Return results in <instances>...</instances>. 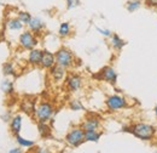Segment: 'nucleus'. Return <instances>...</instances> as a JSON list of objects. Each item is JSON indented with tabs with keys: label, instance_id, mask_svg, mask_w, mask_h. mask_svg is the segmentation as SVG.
<instances>
[{
	"label": "nucleus",
	"instance_id": "nucleus-17",
	"mask_svg": "<svg viewBox=\"0 0 157 153\" xmlns=\"http://www.w3.org/2000/svg\"><path fill=\"white\" fill-rule=\"evenodd\" d=\"M100 136H101V133L98 131V130L85 131V141H88V142H98Z\"/></svg>",
	"mask_w": 157,
	"mask_h": 153
},
{
	"label": "nucleus",
	"instance_id": "nucleus-13",
	"mask_svg": "<svg viewBox=\"0 0 157 153\" xmlns=\"http://www.w3.org/2000/svg\"><path fill=\"white\" fill-rule=\"evenodd\" d=\"M41 57H42V51L41 50H39V49H32L29 55H28V62L32 66H40Z\"/></svg>",
	"mask_w": 157,
	"mask_h": 153
},
{
	"label": "nucleus",
	"instance_id": "nucleus-3",
	"mask_svg": "<svg viewBox=\"0 0 157 153\" xmlns=\"http://www.w3.org/2000/svg\"><path fill=\"white\" fill-rule=\"evenodd\" d=\"M105 105L110 112H116V111L126 108L128 106V101L126 100V97L121 95H111L106 98Z\"/></svg>",
	"mask_w": 157,
	"mask_h": 153
},
{
	"label": "nucleus",
	"instance_id": "nucleus-22",
	"mask_svg": "<svg viewBox=\"0 0 157 153\" xmlns=\"http://www.w3.org/2000/svg\"><path fill=\"white\" fill-rule=\"evenodd\" d=\"M1 90L6 94H10L13 91V84L10 81V80H4L1 83Z\"/></svg>",
	"mask_w": 157,
	"mask_h": 153
},
{
	"label": "nucleus",
	"instance_id": "nucleus-25",
	"mask_svg": "<svg viewBox=\"0 0 157 153\" xmlns=\"http://www.w3.org/2000/svg\"><path fill=\"white\" fill-rule=\"evenodd\" d=\"M67 1V7L70 10V9H74L80 5V0H65Z\"/></svg>",
	"mask_w": 157,
	"mask_h": 153
},
{
	"label": "nucleus",
	"instance_id": "nucleus-1",
	"mask_svg": "<svg viewBox=\"0 0 157 153\" xmlns=\"http://www.w3.org/2000/svg\"><path fill=\"white\" fill-rule=\"evenodd\" d=\"M124 131H129L133 136H136L137 139L141 141H152L156 137V128L152 124L145 123V122H138L136 124H132L131 126L126 128Z\"/></svg>",
	"mask_w": 157,
	"mask_h": 153
},
{
	"label": "nucleus",
	"instance_id": "nucleus-30",
	"mask_svg": "<svg viewBox=\"0 0 157 153\" xmlns=\"http://www.w3.org/2000/svg\"><path fill=\"white\" fill-rule=\"evenodd\" d=\"M154 113H155V115H156V118H157V106L154 108Z\"/></svg>",
	"mask_w": 157,
	"mask_h": 153
},
{
	"label": "nucleus",
	"instance_id": "nucleus-8",
	"mask_svg": "<svg viewBox=\"0 0 157 153\" xmlns=\"http://www.w3.org/2000/svg\"><path fill=\"white\" fill-rule=\"evenodd\" d=\"M100 78H101L103 80H105V81H108V83L115 85L116 81H117V73H116L115 68H113V67H110V66H106V67H104V68L100 71Z\"/></svg>",
	"mask_w": 157,
	"mask_h": 153
},
{
	"label": "nucleus",
	"instance_id": "nucleus-18",
	"mask_svg": "<svg viewBox=\"0 0 157 153\" xmlns=\"http://www.w3.org/2000/svg\"><path fill=\"white\" fill-rule=\"evenodd\" d=\"M70 32H71V28H70V24L69 22H63L60 26H59V29H58V34L60 37H68L70 35Z\"/></svg>",
	"mask_w": 157,
	"mask_h": 153
},
{
	"label": "nucleus",
	"instance_id": "nucleus-26",
	"mask_svg": "<svg viewBox=\"0 0 157 153\" xmlns=\"http://www.w3.org/2000/svg\"><path fill=\"white\" fill-rule=\"evenodd\" d=\"M97 31H98L101 35L108 37V38H110V37H111V34H113V33H111V31H109V29H103V28H99V27H97Z\"/></svg>",
	"mask_w": 157,
	"mask_h": 153
},
{
	"label": "nucleus",
	"instance_id": "nucleus-27",
	"mask_svg": "<svg viewBox=\"0 0 157 153\" xmlns=\"http://www.w3.org/2000/svg\"><path fill=\"white\" fill-rule=\"evenodd\" d=\"M39 129H40V133H41V135H45L46 133H48V128L45 125V123H41V122H39Z\"/></svg>",
	"mask_w": 157,
	"mask_h": 153
},
{
	"label": "nucleus",
	"instance_id": "nucleus-24",
	"mask_svg": "<svg viewBox=\"0 0 157 153\" xmlns=\"http://www.w3.org/2000/svg\"><path fill=\"white\" fill-rule=\"evenodd\" d=\"M69 107H70L71 111H81V110L83 108L82 103H81L78 100H71L70 103H69Z\"/></svg>",
	"mask_w": 157,
	"mask_h": 153
},
{
	"label": "nucleus",
	"instance_id": "nucleus-12",
	"mask_svg": "<svg viewBox=\"0 0 157 153\" xmlns=\"http://www.w3.org/2000/svg\"><path fill=\"white\" fill-rule=\"evenodd\" d=\"M27 26H28V28H29L30 32H33L34 34H39L40 32L44 29L45 23H44L39 17H32L30 22H29Z\"/></svg>",
	"mask_w": 157,
	"mask_h": 153
},
{
	"label": "nucleus",
	"instance_id": "nucleus-4",
	"mask_svg": "<svg viewBox=\"0 0 157 153\" xmlns=\"http://www.w3.org/2000/svg\"><path fill=\"white\" fill-rule=\"evenodd\" d=\"M55 55H56V63L57 64L64 67V68H68V67L73 66L74 55L70 50H68L65 48H60L59 50H57V52Z\"/></svg>",
	"mask_w": 157,
	"mask_h": 153
},
{
	"label": "nucleus",
	"instance_id": "nucleus-16",
	"mask_svg": "<svg viewBox=\"0 0 157 153\" xmlns=\"http://www.w3.org/2000/svg\"><path fill=\"white\" fill-rule=\"evenodd\" d=\"M144 2L141 1V0H128L127 2H126V10L128 11V12H136L138 11L140 7H141V5H143Z\"/></svg>",
	"mask_w": 157,
	"mask_h": 153
},
{
	"label": "nucleus",
	"instance_id": "nucleus-5",
	"mask_svg": "<svg viewBox=\"0 0 157 153\" xmlns=\"http://www.w3.org/2000/svg\"><path fill=\"white\" fill-rule=\"evenodd\" d=\"M35 117L41 123H46L53 114V106L50 102H41L34 111Z\"/></svg>",
	"mask_w": 157,
	"mask_h": 153
},
{
	"label": "nucleus",
	"instance_id": "nucleus-31",
	"mask_svg": "<svg viewBox=\"0 0 157 153\" xmlns=\"http://www.w3.org/2000/svg\"><path fill=\"white\" fill-rule=\"evenodd\" d=\"M156 14H157V7H156Z\"/></svg>",
	"mask_w": 157,
	"mask_h": 153
},
{
	"label": "nucleus",
	"instance_id": "nucleus-15",
	"mask_svg": "<svg viewBox=\"0 0 157 153\" xmlns=\"http://www.w3.org/2000/svg\"><path fill=\"white\" fill-rule=\"evenodd\" d=\"M21 129H22V117L16 115L11 119V131L15 135L20 134Z\"/></svg>",
	"mask_w": 157,
	"mask_h": 153
},
{
	"label": "nucleus",
	"instance_id": "nucleus-28",
	"mask_svg": "<svg viewBox=\"0 0 157 153\" xmlns=\"http://www.w3.org/2000/svg\"><path fill=\"white\" fill-rule=\"evenodd\" d=\"M144 4L149 7H157V0H144Z\"/></svg>",
	"mask_w": 157,
	"mask_h": 153
},
{
	"label": "nucleus",
	"instance_id": "nucleus-2",
	"mask_svg": "<svg viewBox=\"0 0 157 153\" xmlns=\"http://www.w3.org/2000/svg\"><path fill=\"white\" fill-rule=\"evenodd\" d=\"M65 142L71 147H78L82 142H85V130L81 126L73 128L65 136Z\"/></svg>",
	"mask_w": 157,
	"mask_h": 153
},
{
	"label": "nucleus",
	"instance_id": "nucleus-6",
	"mask_svg": "<svg viewBox=\"0 0 157 153\" xmlns=\"http://www.w3.org/2000/svg\"><path fill=\"white\" fill-rule=\"evenodd\" d=\"M20 45L25 50H32L38 45V38L30 31H25L20 35Z\"/></svg>",
	"mask_w": 157,
	"mask_h": 153
},
{
	"label": "nucleus",
	"instance_id": "nucleus-19",
	"mask_svg": "<svg viewBox=\"0 0 157 153\" xmlns=\"http://www.w3.org/2000/svg\"><path fill=\"white\" fill-rule=\"evenodd\" d=\"M7 27L11 31H20L23 27V23L18 19H11L7 21Z\"/></svg>",
	"mask_w": 157,
	"mask_h": 153
},
{
	"label": "nucleus",
	"instance_id": "nucleus-29",
	"mask_svg": "<svg viewBox=\"0 0 157 153\" xmlns=\"http://www.w3.org/2000/svg\"><path fill=\"white\" fill-rule=\"evenodd\" d=\"M9 152L10 153H21L22 151H21L20 148H12V150H10Z\"/></svg>",
	"mask_w": 157,
	"mask_h": 153
},
{
	"label": "nucleus",
	"instance_id": "nucleus-20",
	"mask_svg": "<svg viewBox=\"0 0 157 153\" xmlns=\"http://www.w3.org/2000/svg\"><path fill=\"white\" fill-rule=\"evenodd\" d=\"M16 140H17V142L20 143L22 147H33L34 145H35V142L33 141V140H27V139H23L22 136L17 134L16 135Z\"/></svg>",
	"mask_w": 157,
	"mask_h": 153
},
{
	"label": "nucleus",
	"instance_id": "nucleus-10",
	"mask_svg": "<svg viewBox=\"0 0 157 153\" xmlns=\"http://www.w3.org/2000/svg\"><path fill=\"white\" fill-rule=\"evenodd\" d=\"M99 126H100V119L97 117H88L86 118L82 124H81V128L85 130V131H90V130H98Z\"/></svg>",
	"mask_w": 157,
	"mask_h": 153
},
{
	"label": "nucleus",
	"instance_id": "nucleus-23",
	"mask_svg": "<svg viewBox=\"0 0 157 153\" xmlns=\"http://www.w3.org/2000/svg\"><path fill=\"white\" fill-rule=\"evenodd\" d=\"M18 19H20L23 24H28L30 22V19H32V16L27 11H21L20 14H18Z\"/></svg>",
	"mask_w": 157,
	"mask_h": 153
},
{
	"label": "nucleus",
	"instance_id": "nucleus-11",
	"mask_svg": "<svg viewBox=\"0 0 157 153\" xmlns=\"http://www.w3.org/2000/svg\"><path fill=\"white\" fill-rule=\"evenodd\" d=\"M67 68H64V67H62V66H59V64H55L52 68H50V74L52 76V79L55 80V81H60V80H63L64 79V76H65V71Z\"/></svg>",
	"mask_w": 157,
	"mask_h": 153
},
{
	"label": "nucleus",
	"instance_id": "nucleus-21",
	"mask_svg": "<svg viewBox=\"0 0 157 153\" xmlns=\"http://www.w3.org/2000/svg\"><path fill=\"white\" fill-rule=\"evenodd\" d=\"M2 72L5 76H13L15 74V68H13V64L11 62H6L4 66H2Z\"/></svg>",
	"mask_w": 157,
	"mask_h": 153
},
{
	"label": "nucleus",
	"instance_id": "nucleus-7",
	"mask_svg": "<svg viewBox=\"0 0 157 153\" xmlns=\"http://www.w3.org/2000/svg\"><path fill=\"white\" fill-rule=\"evenodd\" d=\"M65 85H67V88L70 93H75L82 86V78L76 73H71V74L67 76Z\"/></svg>",
	"mask_w": 157,
	"mask_h": 153
},
{
	"label": "nucleus",
	"instance_id": "nucleus-9",
	"mask_svg": "<svg viewBox=\"0 0 157 153\" xmlns=\"http://www.w3.org/2000/svg\"><path fill=\"white\" fill-rule=\"evenodd\" d=\"M55 64H56V55L53 52H51V51H47V50L42 51V57H41L40 66L42 68H45V69H50Z\"/></svg>",
	"mask_w": 157,
	"mask_h": 153
},
{
	"label": "nucleus",
	"instance_id": "nucleus-14",
	"mask_svg": "<svg viewBox=\"0 0 157 153\" xmlns=\"http://www.w3.org/2000/svg\"><path fill=\"white\" fill-rule=\"evenodd\" d=\"M110 44H111V46H113L116 51H121V50L124 48L126 41L121 38L118 34L113 33V34H111V37H110Z\"/></svg>",
	"mask_w": 157,
	"mask_h": 153
}]
</instances>
